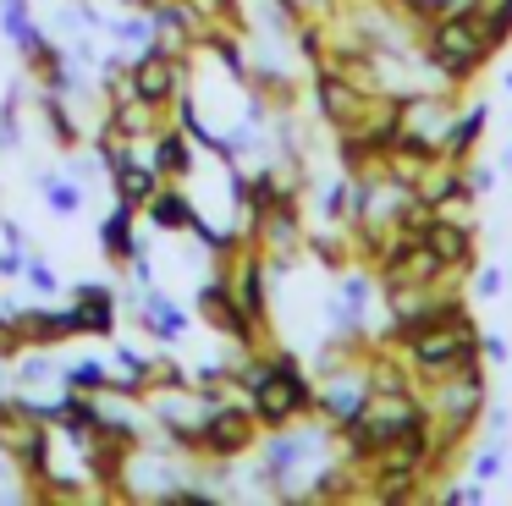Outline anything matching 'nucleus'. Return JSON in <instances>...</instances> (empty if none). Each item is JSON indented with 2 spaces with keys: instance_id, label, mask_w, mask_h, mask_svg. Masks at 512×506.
I'll list each match as a JSON object with an SVG mask.
<instances>
[{
  "instance_id": "4468645a",
  "label": "nucleus",
  "mask_w": 512,
  "mask_h": 506,
  "mask_svg": "<svg viewBox=\"0 0 512 506\" xmlns=\"http://www.w3.org/2000/svg\"><path fill=\"white\" fill-rule=\"evenodd\" d=\"M39 187H45V204L56 209V215H78L83 209V187L67 182V176H45Z\"/></svg>"
},
{
  "instance_id": "6e6552de",
  "label": "nucleus",
  "mask_w": 512,
  "mask_h": 506,
  "mask_svg": "<svg viewBox=\"0 0 512 506\" xmlns=\"http://www.w3.org/2000/svg\"><path fill=\"white\" fill-rule=\"evenodd\" d=\"M149 226L155 231H193V220H199V209H193V198L182 193V187H166L160 182V193L144 204Z\"/></svg>"
},
{
  "instance_id": "1a4fd4ad",
  "label": "nucleus",
  "mask_w": 512,
  "mask_h": 506,
  "mask_svg": "<svg viewBox=\"0 0 512 506\" xmlns=\"http://www.w3.org/2000/svg\"><path fill=\"white\" fill-rule=\"evenodd\" d=\"M78 314H83V336H116V297H111V286L83 281L78 286Z\"/></svg>"
},
{
  "instance_id": "ddd939ff",
  "label": "nucleus",
  "mask_w": 512,
  "mask_h": 506,
  "mask_svg": "<svg viewBox=\"0 0 512 506\" xmlns=\"http://www.w3.org/2000/svg\"><path fill=\"white\" fill-rule=\"evenodd\" d=\"M39 110H45V121H50V138H56L61 149H72V143H78V121H72L67 99H61V94H39Z\"/></svg>"
},
{
  "instance_id": "2eb2a0df",
  "label": "nucleus",
  "mask_w": 512,
  "mask_h": 506,
  "mask_svg": "<svg viewBox=\"0 0 512 506\" xmlns=\"http://www.w3.org/2000/svg\"><path fill=\"white\" fill-rule=\"evenodd\" d=\"M23 352H28V341H23V330H17V314L12 308H0V363L23 358Z\"/></svg>"
},
{
  "instance_id": "9b49d317",
  "label": "nucleus",
  "mask_w": 512,
  "mask_h": 506,
  "mask_svg": "<svg viewBox=\"0 0 512 506\" xmlns=\"http://www.w3.org/2000/svg\"><path fill=\"white\" fill-rule=\"evenodd\" d=\"M468 11L479 17V28H485V39L496 50L512 39V0H468Z\"/></svg>"
},
{
  "instance_id": "f03ea898",
  "label": "nucleus",
  "mask_w": 512,
  "mask_h": 506,
  "mask_svg": "<svg viewBox=\"0 0 512 506\" xmlns=\"http://www.w3.org/2000/svg\"><path fill=\"white\" fill-rule=\"evenodd\" d=\"M397 347H402V358H408V369L419 374V385H430V380H446V374L479 369L485 341H479V325H474V314H468V303H452L435 325H424L419 336L397 341Z\"/></svg>"
},
{
  "instance_id": "f3484780",
  "label": "nucleus",
  "mask_w": 512,
  "mask_h": 506,
  "mask_svg": "<svg viewBox=\"0 0 512 506\" xmlns=\"http://www.w3.org/2000/svg\"><path fill=\"white\" fill-rule=\"evenodd\" d=\"M0 275H28V259L17 248H6V253H0Z\"/></svg>"
},
{
  "instance_id": "6ab92c4d",
  "label": "nucleus",
  "mask_w": 512,
  "mask_h": 506,
  "mask_svg": "<svg viewBox=\"0 0 512 506\" xmlns=\"http://www.w3.org/2000/svg\"><path fill=\"white\" fill-rule=\"evenodd\" d=\"M127 6H138V11H149V6H155V0H127Z\"/></svg>"
},
{
  "instance_id": "20e7f679",
  "label": "nucleus",
  "mask_w": 512,
  "mask_h": 506,
  "mask_svg": "<svg viewBox=\"0 0 512 506\" xmlns=\"http://www.w3.org/2000/svg\"><path fill=\"white\" fill-rule=\"evenodd\" d=\"M182 77H188V72H182L177 44L155 39V44H144L138 61H127V94H133L138 105H149V110L166 116V110L177 105V94H182Z\"/></svg>"
},
{
  "instance_id": "f8f14e48",
  "label": "nucleus",
  "mask_w": 512,
  "mask_h": 506,
  "mask_svg": "<svg viewBox=\"0 0 512 506\" xmlns=\"http://www.w3.org/2000/svg\"><path fill=\"white\" fill-rule=\"evenodd\" d=\"M61 380H67V391H94V396L111 391V374H105V363H100V358L67 363V369H61Z\"/></svg>"
},
{
  "instance_id": "f257e3e1",
  "label": "nucleus",
  "mask_w": 512,
  "mask_h": 506,
  "mask_svg": "<svg viewBox=\"0 0 512 506\" xmlns=\"http://www.w3.org/2000/svg\"><path fill=\"white\" fill-rule=\"evenodd\" d=\"M237 391L248 396L254 418L265 429H287V424H303L314 413V380L303 374V363L292 352H248L237 363Z\"/></svg>"
},
{
  "instance_id": "9d476101",
  "label": "nucleus",
  "mask_w": 512,
  "mask_h": 506,
  "mask_svg": "<svg viewBox=\"0 0 512 506\" xmlns=\"http://www.w3.org/2000/svg\"><path fill=\"white\" fill-rule=\"evenodd\" d=\"M138 319H144V330H149V336H160V341H177L182 330H188V314H182V308L171 303V297H160V292H149V297H144Z\"/></svg>"
},
{
  "instance_id": "423d86ee",
  "label": "nucleus",
  "mask_w": 512,
  "mask_h": 506,
  "mask_svg": "<svg viewBox=\"0 0 512 506\" xmlns=\"http://www.w3.org/2000/svg\"><path fill=\"white\" fill-rule=\"evenodd\" d=\"M100 248H105V259H111V264H133L138 253H144V248H138V209L133 204L116 198V209L100 220Z\"/></svg>"
},
{
  "instance_id": "0eeeda50",
  "label": "nucleus",
  "mask_w": 512,
  "mask_h": 506,
  "mask_svg": "<svg viewBox=\"0 0 512 506\" xmlns=\"http://www.w3.org/2000/svg\"><path fill=\"white\" fill-rule=\"evenodd\" d=\"M155 154H149V165H155L160 176H166V182H182V176H193V138H188V127H160L155 138Z\"/></svg>"
},
{
  "instance_id": "a211bd4d",
  "label": "nucleus",
  "mask_w": 512,
  "mask_h": 506,
  "mask_svg": "<svg viewBox=\"0 0 512 506\" xmlns=\"http://www.w3.org/2000/svg\"><path fill=\"white\" fill-rule=\"evenodd\" d=\"M0 237H6V248H23V226L17 220H0Z\"/></svg>"
},
{
  "instance_id": "7ed1b4c3",
  "label": "nucleus",
  "mask_w": 512,
  "mask_h": 506,
  "mask_svg": "<svg viewBox=\"0 0 512 506\" xmlns=\"http://www.w3.org/2000/svg\"><path fill=\"white\" fill-rule=\"evenodd\" d=\"M424 55H430V66L457 88V83H468V77L485 72V61L496 55V44L485 39V28H479V17L468 11V0H457V6H446L441 17L424 28Z\"/></svg>"
},
{
  "instance_id": "39448f33",
  "label": "nucleus",
  "mask_w": 512,
  "mask_h": 506,
  "mask_svg": "<svg viewBox=\"0 0 512 506\" xmlns=\"http://www.w3.org/2000/svg\"><path fill=\"white\" fill-rule=\"evenodd\" d=\"M259 418H254V407H248V396L243 402H232V396H221V402L210 407V418H204V429H199V446L193 451H204V457H215V462H232V457H243V451H254V440H259Z\"/></svg>"
},
{
  "instance_id": "dca6fc26",
  "label": "nucleus",
  "mask_w": 512,
  "mask_h": 506,
  "mask_svg": "<svg viewBox=\"0 0 512 506\" xmlns=\"http://www.w3.org/2000/svg\"><path fill=\"white\" fill-rule=\"evenodd\" d=\"M28 286H34V292H45V297H50V292H56V286H61V275L50 270L45 259H28Z\"/></svg>"
}]
</instances>
